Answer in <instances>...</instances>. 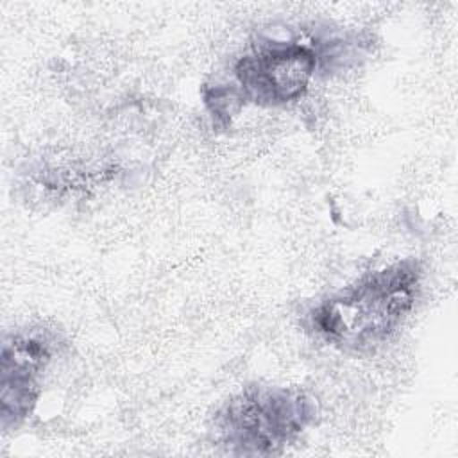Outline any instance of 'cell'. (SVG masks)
I'll return each mask as SVG.
<instances>
[{
    "mask_svg": "<svg viewBox=\"0 0 458 458\" xmlns=\"http://www.w3.org/2000/svg\"><path fill=\"white\" fill-rule=\"evenodd\" d=\"M311 399L293 388L249 386L233 395L215 417V431L234 454H274L313 420Z\"/></svg>",
    "mask_w": 458,
    "mask_h": 458,
    "instance_id": "2",
    "label": "cell"
},
{
    "mask_svg": "<svg viewBox=\"0 0 458 458\" xmlns=\"http://www.w3.org/2000/svg\"><path fill=\"white\" fill-rule=\"evenodd\" d=\"M320 54L297 39L254 45L233 68L240 104L277 107L299 100L315 77Z\"/></svg>",
    "mask_w": 458,
    "mask_h": 458,
    "instance_id": "3",
    "label": "cell"
},
{
    "mask_svg": "<svg viewBox=\"0 0 458 458\" xmlns=\"http://www.w3.org/2000/svg\"><path fill=\"white\" fill-rule=\"evenodd\" d=\"M419 288V261H395L324 299L311 310L310 327L344 352H374L403 326L417 302Z\"/></svg>",
    "mask_w": 458,
    "mask_h": 458,
    "instance_id": "1",
    "label": "cell"
},
{
    "mask_svg": "<svg viewBox=\"0 0 458 458\" xmlns=\"http://www.w3.org/2000/svg\"><path fill=\"white\" fill-rule=\"evenodd\" d=\"M57 340L47 329H23L4 338L2 345V428L18 426L34 410L39 377L50 363Z\"/></svg>",
    "mask_w": 458,
    "mask_h": 458,
    "instance_id": "4",
    "label": "cell"
}]
</instances>
